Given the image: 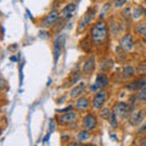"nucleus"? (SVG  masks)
<instances>
[{
    "instance_id": "nucleus-6",
    "label": "nucleus",
    "mask_w": 146,
    "mask_h": 146,
    "mask_svg": "<svg viewBox=\"0 0 146 146\" xmlns=\"http://www.w3.org/2000/svg\"><path fill=\"white\" fill-rule=\"evenodd\" d=\"M98 125H99L98 116L95 115L94 112H86L85 115L82 117V121H80L82 129H85L88 131L94 133V131L98 129Z\"/></svg>"
},
{
    "instance_id": "nucleus-5",
    "label": "nucleus",
    "mask_w": 146,
    "mask_h": 146,
    "mask_svg": "<svg viewBox=\"0 0 146 146\" xmlns=\"http://www.w3.org/2000/svg\"><path fill=\"white\" fill-rule=\"evenodd\" d=\"M108 100V91L106 89H102L95 93L91 98V110L93 111H100L105 107Z\"/></svg>"
},
{
    "instance_id": "nucleus-33",
    "label": "nucleus",
    "mask_w": 146,
    "mask_h": 146,
    "mask_svg": "<svg viewBox=\"0 0 146 146\" xmlns=\"http://www.w3.org/2000/svg\"><path fill=\"white\" fill-rule=\"evenodd\" d=\"M56 125H57L56 119H51V121H50V123H49V133H52Z\"/></svg>"
},
{
    "instance_id": "nucleus-25",
    "label": "nucleus",
    "mask_w": 146,
    "mask_h": 146,
    "mask_svg": "<svg viewBox=\"0 0 146 146\" xmlns=\"http://www.w3.org/2000/svg\"><path fill=\"white\" fill-rule=\"evenodd\" d=\"M110 9H111V4L107 3V4H105L104 7H102V10L100 11V15H99V20H104V17L106 16V13L110 12Z\"/></svg>"
},
{
    "instance_id": "nucleus-29",
    "label": "nucleus",
    "mask_w": 146,
    "mask_h": 146,
    "mask_svg": "<svg viewBox=\"0 0 146 146\" xmlns=\"http://www.w3.org/2000/svg\"><path fill=\"white\" fill-rule=\"evenodd\" d=\"M74 108V105H71V106H66L65 108H58V110H56V113L57 115H62V113H67V112H70V111H72V110Z\"/></svg>"
},
{
    "instance_id": "nucleus-12",
    "label": "nucleus",
    "mask_w": 146,
    "mask_h": 146,
    "mask_svg": "<svg viewBox=\"0 0 146 146\" xmlns=\"http://www.w3.org/2000/svg\"><path fill=\"white\" fill-rule=\"evenodd\" d=\"M63 44H65V35L61 34L58 35L54 42V46H52V51H54V61H55V65L57 63L58 58L61 56V52H62V48H63Z\"/></svg>"
},
{
    "instance_id": "nucleus-1",
    "label": "nucleus",
    "mask_w": 146,
    "mask_h": 146,
    "mask_svg": "<svg viewBox=\"0 0 146 146\" xmlns=\"http://www.w3.org/2000/svg\"><path fill=\"white\" fill-rule=\"evenodd\" d=\"M89 35L91 39V43H93V46L98 49L106 46L110 38V27L107 25V22H105L104 20H99L96 22H94L90 27Z\"/></svg>"
},
{
    "instance_id": "nucleus-32",
    "label": "nucleus",
    "mask_w": 146,
    "mask_h": 146,
    "mask_svg": "<svg viewBox=\"0 0 146 146\" xmlns=\"http://www.w3.org/2000/svg\"><path fill=\"white\" fill-rule=\"evenodd\" d=\"M128 0H115V3H113V6L116 9H119V7H123L127 4Z\"/></svg>"
},
{
    "instance_id": "nucleus-18",
    "label": "nucleus",
    "mask_w": 146,
    "mask_h": 146,
    "mask_svg": "<svg viewBox=\"0 0 146 146\" xmlns=\"http://www.w3.org/2000/svg\"><path fill=\"white\" fill-rule=\"evenodd\" d=\"M93 43H91V39H90V35H85L83 39L79 42V48L83 50L84 52H89L90 51V48Z\"/></svg>"
},
{
    "instance_id": "nucleus-19",
    "label": "nucleus",
    "mask_w": 146,
    "mask_h": 146,
    "mask_svg": "<svg viewBox=\"0 0 146 146\" xmlns=\"http://www.w3.org/2000/svg\"><path fill=\"white\" fill-rule=\"evenodd\" d=\"M80 78H82V72L80 71H78V70H76V71H73L72 73H71V76H70V78H68V85H73V84H77L78 82L80 80Z\"/></svg>"
},
{
    "instance_id": "nucleus-22",
    "label": "nucleus",
    "mask_w": 146,
    "mask_h": 146,
    "mask_svg": "<svg viewBox=\"0 0 146 146\" xmlns=\"http://www.w3.org/2000/svg\"><path fill=\"white\" fill-rule=\"evenodd\" d=\"M111 112H112V108H110V107H104L102 110H100L99 116H100V118H102V119L107 121L108 117H110V115H111Z\"/></svg>"
},
{
    "instance_id": "nucleus-17",
    "label": "nucleus",
    "mask_w": 146,
    "mask_h": 146,
    "mask_svg": "<svg viewBox=\"0 0 146 146\" xmlns=\"http://www.w3.org/2000/svg\"><path fill=\"white\" fill-rule=\"evenodd\" d=\"M122 74L127 79H134L135 76H136V70H135L134 66L125 65V66H123V68H122Z\"/></svg>"
},
{
    "instance_id": "nucleus-37",
    "label": "nucleus",
    "mask_w": 146,
    "mask_h": 146,
    "mask_svg": "<svg viewBox=\"0 0 146 146\" xmlns=\"http://www.w3.org/2000/svg\"><path fill=\"white\" fill-rule=\"evenodd\" d=\"M82 146H98V145H95V144H91V143H86V144H83Z\"/></svg>"
},
{
    "instance_id": "nucleus-21",
    "label": "nucleus",
    "mask_w": 146,
    "mask_h": 146,
    "mask_svg": "<svg viewBox=\"0 0 146 146\" xmlns=\"http://www.w3.org/2000/svg\"><path fill=\"white\" fill-rule=\"evenodd\" d=\"M112 66H113V62H112V60H105V61H102L101 63H100V70H101L104 73H106L107 71H110L112 68Z\"/></svg>"
},
{
    "instance_id": "nucleus-13",
    "label": "nucleus",
    "mask_w": 146,
    "mask_h": 146,
    "mask_svg": "<svg viewBox=\"0 0 146 146\" xmlns=\"http://www.w3.org/2000/svg\"><path fill=\"white\" fill-rule=\"evenodd\" d=\"M95 68H96V60H95L94 55H90V56H88V58L84 61V65H83V74L90 76L91 73L95 71Z\"/></svg>"
},
{
    "instance_id": "nucleus-28",
    "label": "nucleus",
    "mask_w": 146,
    "mask_h": 146,
    "mask_svg": "<svg viewBox=\"0 0 146 146\" xmlns=\"http://www.w3.org/2000/svg\"><path fill=\"white\" fill-rule=\"evenodd\" d=\"M131 10L133 9L131 7H125V9H123V11H122V16H123V18H125V20H129V18L131 17Z\"/></svg>"
},
{
    "instance_id": "nucleus-27",
    "label": "nucleus",
    "mask_w": 146,
    "mask_h": 146,
    "mask_svg": "<svg viewBox=\"0 0 146 146\" xmlns=\"http://www.w3.org/2000/svg\"><path fill=\"white\" fill-rule=\"evenodd\" d=\"M71 141H72V135L70 133H63L61 135V143H62V145L70 144Z\"/></svg>"
},
{
    "instance_id": "nucleus-14",
    "label": "nucleus",
    "mask_w": 146,
    "mask_h": 146,
    "mask_svg": "<svg viewBox=\"0 0 146 146\" xmlns=\"http://www.w3.org/2000/svg\"><path fill=\"white\" fill-rule=\"evenodd\" d=\"M74 138L78 141H80L82 144H86V143H89V141L91 140V138H93V133L85 130V129H80V130H78L76 133Z\"/></svg>"
},
{
    "instance_id": "nucleus-41",
    "label": "nucleus",
    "mask_w": 146,
    "mask_h": 146,
    "mask_svg": "<svg viewBox=\"0 0 146 146\" xmlns=\"http://www.w3.org/2000/svg\"><path fill=\"white\" fill-rule=\"evenodd\" d=\"M144 146H146V145H144Z\"/></svg>"
},
{
    "instance_id": "nucleus-16",
    "label": "nucleus",
    "mask_w": 146,
    "mask_h": 146,
    "mask_svg": "<svg viewBox=\"0 0 146 146\" xmlns=\"http://www.w3.org/2000/svg\"><path fill=\"white\" fill-rule=\"evenodd\" d=\"M95 83H96L101 89H106L110 85V77L104 72H100L96 74V79H95Z\"/></svg>"
},
{
    "instance_id": "nucleus-39",
    "label": "nucleus",
    "mask_w": 146,
    "mask_h": 146,
    "mask_svg": "<svg viewBox=\"0 0 146 146\" xmlns=\"http://www.w3.org/2000/svg\"><path fill=\"white\" fill-rule=\"evenodd\" d=\"M144 16L146 17V9H145V10H144Z\"/></svg>"
},
{
    "instance_id": "nucleus-35",
    "label": "nucleus",
    "mask_w": 146,
    "mask_h": 146,
    "mask_svg": "<svg viewBox=\"0 0 146 146\" xmlns=\"http://www.w3.org/2000/svg\"><path fill=\"white\" fill-rule=\"evenodd\" d=\"M144 145H146V135L141 136V139L139 141V146H144Z\"/></svg>"
},
{
    "instance_id": "nucleus-10",
    "label": "nucleus",
    "mask_w": 146,
    "mask_h": 146,
    "mask_svg": "<svg viewBox=\"0 0 146 146\" xmlns=\"http://www.w3.org/2000/svg\"><path fill=\"white\" fill-rule=\"evenodd\" d=\"M88 90H89V86L86 85L85 82H80L79 84L74 85V88L71 90L70 98H71L72 100H77V99H79V98H82V96H84Z\"/></svg>"
},
{
    "instance_id": "nucleus-2",
    "label": "nucleus",
    "mask_w": 146,
    "mask_h": 146,
    "mask_svg": "<svg viewBox=\"0 0 146 146\" xmlns=\"http://www.w3.org/2000/svg\"><path fill=\"white\" fill-rule=\"evenodd\" d=\"M80 118V113L77 110H72V111L67 112V113H62V115H57L56 116V122L58 127L62 128H67V127H72L74 125Z\"/></svg>"
},
{
    "instance_id": "nucleus-7",
    "label": "nucleus",
    "mask_w": 146,
    "mask_h": 146,
    "mask_svg": "<svg viewBox=\"0 0 146 146\" xmlns=\"http://www.w3.org/2000/svg\"><path fill=\"white\" fill-rule=\"evenodd\" d=\"M60 15H61V11H58V10L50 11L48 15H45L42 20H40L39 26L42 27V28H51V27H54V25L58 21Z\"/></svg>"
},
{
    "instance_id": "nucleus-4",
    "label": "nucleus",
    "mask_w": 146,
    "mask_h": 146,
    "mask_svg": "<svg viewBox=\"0 0 146 146\" xmlns=\"http://www.w3.org/2000/svg\"><path fill=\"white\" fill-rule=\"evenodd\" d=\"M111 108H112V111L116 113L118 119H121V121H125L127 118H129L130 112H131L130 105L127 101H116Z\"/></svg>"
},
{
    "instance_id": "nucleus-11",
    "label": "nucleus",
    "mask_w": 146,
    "mask_h": 146,
    "mask_svg": "<svg viewBox=\"0 0 146 146\" xmlns=\"http://www.w3.org/2000/svg\"><path fill=\"white\" fill-rule=\"evenodd\" d=\"M74 108L79 112H86L91 110V98L84 95V96L77 99L74 102Z\"/></svg>"
},
{
    "instance_id": "nucleus-30",
    "label": "nucleus",
    "mask_w": 146,
    "mask_h": 146,
    "mask_svg": "<svg viewBox=\"0 0 146 146\" xmlns=\"http://www.w3.org/2000/svg\"><path fill=\"white\" fill-rule=\"evenodd\" d=\"M100 90H102L100 86L96 84V83H91L90 85H89V91L90 93H93V94H95V93H98V91H100Z\"/></svg>"
},
{
    "instance_id": "nucleus-20",
    "label": "nucleus",
    "mask_w": 146,
    "mask_h": 146,
    "mask_svg": "<svg viewBox=\"0 0 146 146\" xmlns=\"http://www.w3.org/2000/svg\"><path fill=\"white\" fill-rule=\"evenodd\" d=\"M107 122L110 123V125L112 127V129H117V128L119 127V121H118V117L116 116V113L113 111L111 112V115H110Z\"/></svg>"
},
{
    "instance_id": "nucleus-8",
    "label": "nucleus",
    "mask_w": 146,
    "mask_h": 146,
    "mask_svg": "<svg viewBox=\"0 0 146 146\" xmlns=\"http://www.w3.org/2000/svg\"><path fill=\"white\" fill-rule=\"evenodd\" d=\"M128 119H129V124L131 127H140L146 119V110L141 108V110L131 111Z\"/></svg>"
},
{
    "instance_id": "nucleus-24",
    "label": "nucleus",
    "mask_w": 146,
    "mask_h": 146,
    "mask_svg": "<svg viewBox=\"0 0 146 146\" xmlns=\"http://www.w3.org/2000/svg\"><path fill=\"white\" fill-rule=\"evenodd\" d=\"M135 31H136V33H138V34L143 35V36H146V23H139V25H136Z\"/></svg>"
},
{
    "instance_id": "nucleus-15",
    "label": "nucleus",
    "mask_w": 146,
    "mask_h": 146,
    "mask_svg": "<svg viewBox=\"0 0 146 146\" xmlns=\"http://www.w3.org/2000/svg\"><path fill=\"white\" fill-rule=\"evenodd\" d=\"M76 4L74 3H72V4H68V5H66L65 7L62 9V11H61V15H60V18H62V20H70V18H72L73 16V12H74L76 10Z\"/></svg>"
},
{
    "instance_id": "nucleus-3",
    "label": "nucleus",
    "mask_w": 146,
    "mask_h": 146,
    "mask_svg": "<svg viewBox=\"0 0 146 146\" xmlns=\"http://www.w3.org/2000/svg\"><path fill=\"white\" fill-rule=\"evenodd\" d=\"M95 16H96V9L95 7H89L88 10L85 11V13L82 16L80 21L78 22V27H77V33H83L88 29V27L90 25H93V21Z\"/></svg>"
},
{
    "instance_id": "nucleus-34",
    "label": "nucleus",
    "mask_w": 146,
    "mask_h": 146,
    "mask_svg": "<svg viewBox=\"0 0 146 146\" xmlns=\"http://www.w3.org/2000/svg\"><path fill=\"white\" fill-rule=\"evenodd\" d=\"M82 145H83V144H82L80 141H78L77 139L76 140H72L70 144H67V146H82Z\"/></svg>"
},
{
    "instance_id": "nucleus-23",
    "label": "nucleus",
    "mask_w": 146,
    "mask_h": 146,
    "mask_svg": "<svg viewBox=\"0 0 146 146\" xmlns=\"http://www.w3.org/2000/svg\"><path fill=\"white\" fill-rule=\"evenodd\" d=\"M141 15H144V10L140 6H136V7H134L133 10H131V17H133L134 20H138V18H140Z\"/></svg>"
},
{
    "instance_id": "nucleus-36",
    "label": "nucleus",
    "mask_w": 146,
    "mask_h": 146,
    "mask_svg": "<svg viewBox=\"0 0 146 146\" xmlns=\"http://www.w3.org/2000/svg\"><path fill=\"white\" fill-rule=\"evenodd\" d=\"M50 134H51V133H48L46 135L44 136V139H43L44 143H48V141H49V139H50Z\"/></svg>"
},
{
    "instance_id": "nucleus-26",
    "label": "nucleus",
    "mask_w": 146,
    "mask_h": 146,
    "mask_svg": "<svg viewBox=\"0 0 146 146\" xmlns=\"http://www.w3.org/2000/svg\"><path fill=\"white\" fill-rule=\"evenodd\" d=\"M136 99H138L139 101H141V102H146V88L138 91V94H136Z\"/></svg>"
},
{
    "instance_id": "nucleus-38",
    "label": "nucleus",
    "mask_w": 146,
    "mask_h": 146,
    "mask_svg": "<svg viewBox=\"0 0 146 146\" xmlns=\"http://www.w3.org/2000/svg\"><path fill=\"white\" fill-rule=\"evenodd\" d=\"M10 60H11L12 62H16V61H17V58H16L15 56H11V57H10Z\"/></svg>"
},
{
    "instance_id": "nucleus-40",
    "label": "nucleus",
    "mask_w": 146,
    "mask_h": 146,
    "mask_svg": "<svg viewBox=\"0 0 146 146\" xmlns=\"http://www.w3.org/2000/svg\"><path fill=\"white\" fill-rule=\"evenodd\" d=\"M144 4H145V5H146V0H144Z\"/></svg>"
},
{
    "instance_id": "nucleus-31",
    "label": "nucleus",
    "mask_w": 146,
    "mask_h": 146,
    "mask_svg": "<svg viewBox=\"0 0 146 146\" xmlns=\"http://www.w3.org/2000/svg\"><path fill=\"white\" fill-rule=\"evenodd\" d=\"M136 134L140 135V136L146 135V122H144L143 124L139 127V129H138V131H136Z\"/></svg>"
},
{
    "instance_id": "nucleus-9",
    "label": "nucleus",
    "mask_w": 146,
    "mask_h": 146,
    "mask_svg": "<svg viewBox=\"0 0 146 146\" xmlns=\"http://www.w3.org/2000/svg\"><path fill=\"white\" fill-rule=\"evenodd\" d=\"M119 46L124 52H130L134 49L135 44H134V38L131 33H125L122 36L119 40Z\"/></svg>"
}]
</instances>
